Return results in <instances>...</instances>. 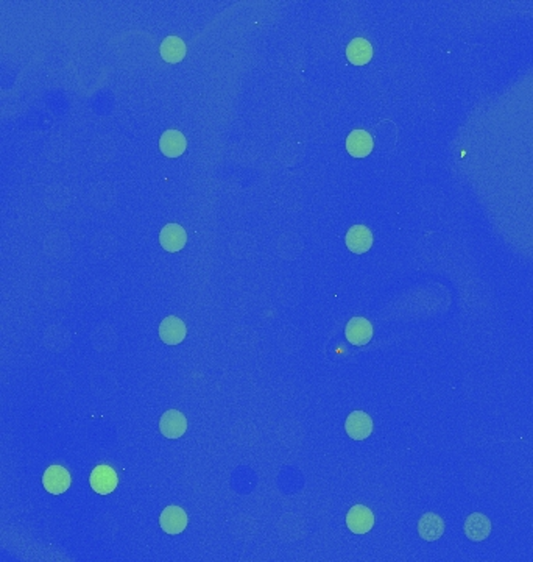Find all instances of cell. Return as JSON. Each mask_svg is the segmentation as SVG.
<instances>
[{"label": "cell", "instance_id": "cell-1", "mask_svg": "<svg viewBox=\"0 0 533 562\" xmlns=\"http://www.w3.org/2000/svg\"><path fill=\"white\" fill-rule=\"evenodd\" d=\"M43 486L53 495L64 494L71 487V474L61 466H50L43 475Z\"/></svg>", "mask_w": 533, "mask_h": 562}, {"label": "cell", "instance_id": "cell-2", "mask_svg": "<svg viewBox=\"0 0 533 562\" xmlns=\"http://www.w3.org/2000/svg\"><path fill=\"white\" fill-rule=\"evenodd\" d=\"M345 429L348 436L354 441H363L373 433V420L363 411H354L348 416Z\"/></svg>", "mask_w": 533, "mask_h": 562}, {"label": "cell", "instance_id": "cell-3", "mask_svg": "<svg viewBox=\"0 0 533 562\" xmlns=\"http://www.w3.org/2000/svg\"><path fill=\"white\" fill-rule=\"evenodd\" d=\"M160 429L162 436L167 437V439H178V437L186 433L187 420L182 412L177 409H170L162 414L160 422Z\"/></svg>", "mask_w": 533, "mask_h": 562}, {"label": "cell", "instance_id": "cell-4", "mask_svg": "<svg viewBox=\"0 0 533 562\" xmlns=\"http://www.w3.org/2000/svg\"><path fill=\"white\" fill-rule=\"evenodd\" d=\"M90 486L100 495L111 494L118 487V474L110 466H97L90 474Z\"/></svg>", "mask_w": 533, "mask_h": 562}, {"label": "cell", "instance_id": "cell-5", "mask_svg": "<svg viewBox=\"0 0 533 562\" xmlns=\"http://www.w3.org/2000/svg\"><path fill=\"white\" fill-rule=\"evenodd\" d=\"M346 525L354 534L368 533L374 525L373 512L363 505L353 506L346 516Z\"/></svg>", "mask_w": 533, "mask_h": 562}, {"label": "cell", "instance_id": "cell-6", "mask_svg": "<svg viewBox=\"0 0 533 562\" xmlns=\"http://www.w3.org/2000/svg\"><path fill=\"white\" fill-rule=\"evenodd\" d=\"M345 336L349 342L357 347L366 345L373 337V325L370 324V320L363 317H354L348 322Z\"/></svg>", "mask_w": 533, "mask_h": 562}, {"label": "cell", "instance_id": "cell-7", "mask_svg": "<svg viewBox=\"0 0 533 562\" xmlns=\"http://www.w3.org/2000/svg\"><path fill=\"white\" fill-rule=\"evenodd\" d=\"M160 523L167 534H180L187 526V514L180 506H167L162 511Z\"/></svg>", "mask_w": 533, "mask_h": 562}, {"label": "cell", "instance_id": "cell-8", "mask_svg": "<svg viewBox=\"0 0 533 562\" xmlns=\"http://www.w3.org/2000/svg\"><path fill=\"white\" fill-rule=\"evenodd\" d=\"M346 245L353 253H366L373 245V233L368 227L354 225L346 233Z\"/></svg>", "mask_w": 533, "mask_h": 562}, {"label": "cell", "instance_id": "cell-9", "mask_svg": "<svg viewBox=\"0 0 533 562\" xmlns=\"http://www.w3.org/2000/svg\"><path fill=\"white\" fill-rule=\"evenodd\" d=\"M160 337L164 344L178 345L186 337V325L180 317H165L160 325Z\"/></svg>", "mask_w": 533, "mask_h": 562}, {"label": "cell", "instance_id": "cell-10", "mask_svg": "<svg viewBox=\"0 0 533 562\" xmlns=\"http://www.w3.org/2000/svg\"><path fill=\"white\" fill-rule=\"evenodd\" d=\"M186 241H187L186 231L178 224H167L161 230L160 242H161L164 250L172 252V253L180 252V250L185 249Z\"/></svg>", "mask_w": 533, "mask_h": 562}, {"label": "cell", "instance_id": "cell-11", "mask_svg": "<svg viewBox=\"0 0 533 562\" xmlns=\"http://www.w3.org/2000/svg\"><path fill=\"white\" fill-rule=\"evenodd\" d=\"M346 150L354 158H365L373 150V138L365 130H354L346 138Z\"/></svg>", "mask_w": 533, "mask_h": 562}, {"label": "cell", "instance_id": "cell-12", "mask_svg": "<svg viewBox=\"0 0 533 562\" xmlns=\"http://www.w3.org/2000/svg\"><path fill=\"white\" fill-rule=\"evenodd\" d=\"M491 533L490 518L479 512H474L465 522V534L474 542L485 541Z\"/></svg>", "mask_w": 533, "mask_h": 562}, {"label": "cell", "instance_id": "cell-13", "mask_svg": "<svg viewBox=\"0 0 533 562\" xmlns=\"http://www.w3.org/2000/svg\"><path fill=\"white\" fill-rule=\"evenodd\" d=\"M186 138L178 130H167L164 131L160 139V148L161 152L169 156V158H178L186 150Z\"/></svg>", "mask_w": 533, "mask_h": 562}, {"label": "cell", "instance_id": "cell-14", "mask_svg": "<svg viewBox=\"0 0 533 562\" xmlns=\"http://www.w3.org/2000/svg\"><path fill=\"white\" fill-rule=\"evenodd\" d=\"M445 533V522L440 516L434 514V512H428L424 514L420 522H418V534L423 537L424 541L434 542L440 539Z\"/></svg>", "mask_w": 533, "mask_h": 562}, {"label": "cell", "instance_id": "cell-15", "mask_svg": "<svg viewBox=\"0 0 533 562\" xmlns=\"http://www.w3.org/2000/svg\"><path fill=\"white\" fill-rule=\"evenodd\" d=\"M348 60L356 66H363L371 60L373 47L368 41L363 38H356L346 47Z\"/></svg>", "mask_w": 533, "mask_h": 562}, {"label": "cell", "instance_id": "cell-16", "mask_svg": "<svg viewBox=\"0 0 533 562\" xmlns=\"http://www.w3.org/2000/svg\"><path fill=\"white\" fill-rule=\"evenodd\" d=\"M161 56L167 63H180L186 56V44L178 36H167L161 44Z\"/></svg>", "mask_w": 533, "mask_h": 562}]
</instances>
